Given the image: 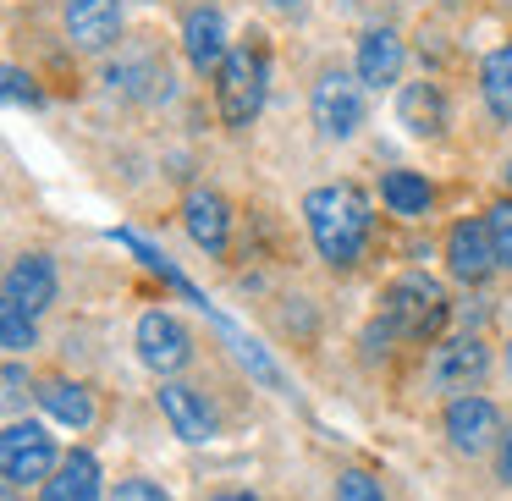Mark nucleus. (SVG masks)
<instances>
[{
    "mask_svg": "<svg viewBox=\"0 0 512 501\" xmlns=\"http://www.w3.org/2000/svg\"><path fill=\"white\" fill-rule=\"evenodd\" d=\"M446 270L457 281H485L496 270V243H490L485 221H457L446 232Z\"/></svg>",
    "mask_w": 512,
    "mask_h": 501,
    "instance_id": "obj_7",
    "label": "nucleus"
},
{
    "mask_svg": "<svg viewBox=\"0 0 512 501\" xmlns=\"http://www.w3.org/2000/svg\"><path fill=\"white\" fill-rule=\"evenodd\" d=\"M0 342L12 347V353L34 347V314H23L17 303H0Z\"/></svg>",
    "mask_w": 512,
    "mask_h": 501,
    "instance_id": "obj_21",
    "label": "nucleus"
},
{
    "mask_svg": "<svg viewBox=\"0 0 512 501\" xmlns=\"http://www.w3.org/2000/svg\"><path fill=\"white\" fill-rule=\"evenodd\" d=\"M485 369H490V347L479 342V336H457V342L435 347L430 375H435V386H446V391H468V386L485 380Z\"/></svg>",
    "mask_w": 512,
    "mask_h": 501,
    "instance_id": "obj_8",
    "label": "nucleus"
},
{
    "mask_svg": "<svg viewBox=\"0 0 512 501\" xmlns=\"http://www.w3.org/2000/svg\"><path fill=\"white\" fill-rule=\"evenodd\" d=\"M309 111H314V127L325 138H353L364 127V89L347 72H325L309 94Z\"/></svg>",
    "mask_w": 512,
    "mask_h": 501,
    "instance_id": "obj_4",
    "label": "nucleus"
},
{
    "mask_svg": "<svg viewBox=\"0 0 512 501\" xmlns=\"http://www.w3.org/2000/svg\"><path fill=\"white\" fill-rule=\"evenodd\" d=\"M182 45H188V61L199 72H221L226 67V23L215 6H204V12H188V23H182Z\"/></svg>",
    "mask_w": 512,
    "mask_h": 501,
    "instance_id": "obj_12",
    "label": "nucleus"
},
{
    "mask_svg": "<svg viewBox=\"0 0 512 501\" xmlns=\"http://www.w3.org/2000/svg\"><path fill=\"white\" fill-rule=\"evenodd\" d=\"M0 468H6L12 485L45 479L56 468V441L45 435V424H6V435H0Z\"/></svg>",
    "mask_w": 512,
    "mask_h": 501,
    "instance_id": "obj_5",
    "label": "nucleus"
},
{
    "mask_svg": "<svg viewBox=\"0 0 512 501\" xmlns=\"http://www.w3.org/2000/svg\"><path fill=\"white\" fill-rule=\"evenodd\" d=\"M336 501H386V496H380V485H375V479H369V474H358V468H353V474H342V479H336Z\"/></svg>",
    "mask_w": 512,
    "mask_h": 501,
    "instance_id": "obj_23",
    "label": "nucleus"
},
{
    "mask_svg": "<svg viewBox=\"0 0 512 501\" xmlns=\"http://www.w3.org/2000/svg\"><path fill=\"white\" fill-rule=\"evenodd\" d=\"M6 303H17L23 314H39L56 303V265L45 254H23L6 270Z\"/></svg>",
    "mask_w": 512,
    "mask_h": 501,
    "instance_id": "obj_10",
    "label": "nucleus"
},
{
    "mask_svg": "<svg viewBox=\"0 0 512 501\" xmlns=\"http://www.w3.org/2000/svg\"><path fill=\"white\" fill-rule=\"evenodd\" d=\"M507 182H512V160H507Z\"/></svg>",
    "mask_w": 512,
    "mask_h": 501,
    "instance_id": "obj_30",
    "label": "nucleus"
},
{
    "mask_svg": "<svg viewBox=\"0 0 512 501\" xmlns=\"http://www.w3.org/2000/svg\"><path fill=\"white\" fill-rule=\"evenodd\" d=\"M138 358H144L155 375H171V369L188 364V358H193V342H188V331H182L177 314L149 309L144 320H138Z\"/></svg>",
    "mask_w": 512,
    "mask_h": 501,
    "instance_id": "obj_6",
    "label": "nucleus"
},
{
    "mask_svg": "<svg viewBox=\"0 0 512 501\" xmlns=\"http://www.w3.org/2000/svg\"><path fill=\"white\" fill-rule=\"evenodd\" d=\"M276 6H303V0H276Z\"/></svg>",
    "mask_w": 512,
    "mask_h": 501,
    "instance_id": "obj_29",
    "label": "nucleus"
},
{
    "mask_svg": "<svg viewBox=\"0 0 512 501\" xmlns=\"http://www.w3.org/2000/svg\"><path fill=\"white\" fill-rule=\"evenodd\" d=\"M397 116L413 138H435L446 127V94L435 89V83H408L402 100H397Z\"/></svg>",
    "mask_w": 512,
    "mask_h": 501,
    "instance_id": "obj_15",
    "label": "nucleus"
},
{
    "mask_svg": "<svg viewBox=\"0 0 512 501\" xmlns=\"http://www.w3.org/2000/svg\"><path fill=\"white\" fill-rule=\"evenodd\" d=\"M23 386H28V380H23V369H6V397H23Z\"/></svg>",
    "mask_w": 512,
    "mask_h": 501,
    "instance_id": "obj_27",
    "label": "nucleus"
},
{
    "mask_svg": "<svg viewBox=\"0 0 512 501\" xmlns=\"http://www.w3.org/2000/svg\"><path fill=\"white\" fill-rule=\"evenodd\" d=\"M303 215H309V237L320 248V259L331 265H353L369 243V199L353 188V182H331V188H314L303 199Z\"/></svg>",
    "mask_w": 512,
    "mask_h": 501,
    "instance_id": "obj_1",
    "label": "nucleus"
},
{
    "mask_svg": "<svg viewBox=\"0 0 512 501\" xmlns=\"http://www.w3.org/2000/svg\"><path fill=\"white\" fill-rule=\"evenodd\" d=\"M402 72V39L391 28H375V34L358 39V83H397Z\"/></svg>",
    "mask_w": 512,
    "mask_h": 501,
    "instance_id": "obj_16",
    "label": "nucleus"
},
{
    "mask_svg": "<svg viewBox=\"0 0 512 501\" xmlns=\"http://www.w3.org/2000/svg\"><path fill=\"white\" fill-rule=\"evenodd\" d=\"M485 226H490V243H496V265H507V270H512V199L490 204Z\"/></svg>",
    "mask_w": 512,
    "mask_h": 501,
    "instance_id": "obj_22",
    "label": "nucleus"
},
{
    "mask_svg": "<svg viewBox=\"0 0 512 501\" xmlns=\"http://www.w3.org/2000/svg\"><path fill=\"white\" fill-rule=\"evenodd\" d=\"M6 100H17V105H39V89H34V78H28L23 67H6Z\"/></svg>",
    "mask_w": 512,
    "mask_h": 501,
    "instance_id": "obj_24",
    "label": "nucleus"
},
{
    "mask_svg": "<svg viewBox=\"0 0 512 501\" xmlns=\"http://www.w3.org/2000/svg\"><path fill=\"white\" fill-rule=\"evenodd\" d=\"M39 402H45V413L56 424H67V430H89L94 424V397L78 386V380H45Z\"/></svg>",
    "mask_w": 512,
    "mask_h": 501,
    "instance_id": "obj_18",
    "label": "nucleus"
},
{
    "mask_svg": "<svg viewBox=\"0 0 512 501\" xmlns=\"http://www.w3.org/2000/svg\"><path fill=\"white\" fill-rule=\"evenodd\" d=\"M265 83H270V61H265V45H237L232 56H226L221 67V83H215V94H221V122L226 127H248L259 116V105H265Z\"/></svg>",
    "mask_w": 512,
    "mask_h": 501,
    "instance_id": "obj_2",
    "label": "nucleus"
},
{
    "mask_svg": "<svg viewBox=\"0 0 512 501\" xmlns=\"http://www.w3.org/2000/svg\"><path fill=\"white\" fill-rule=\"evenodd\" d=\"M160 413H166L171 430H177L182 441H193V446L215 435V419H210V408H204V397L193 386H177V380L160 386Z\"/></svg>",
    "mask_w": 512,
    "mask_h": 501,
    "instance_id": "obj_13",
    "label": "nucleus"
},
{
    "mask_svg": "<svg viewBox=\"0 0 512 501\" xmlns=\"http://www.w3.org/2000/svg\"><path fill=\"white\" fill-rule=\"evenodd\" d=\"M446 435H452V446L457 452H485L490 441H496V435H507L501 430V413L490 408L485 397H457L452 408H446Z\"/></svg>",
    "mask_w": 512,
    "mask_h": 501,
    "instance_id": "obj_9",
    "label": "nucleus"
},
{
    "mask_svg": "<svg viewBox=\"0 0 512 501\" xmlns=\"http://www.w3.org/2000/svg\"><path fill=\"white\" fill-rule=\"evenodd\" d=\"M215 501H259V496H248V490H226V496H215Z\"/></svg>",
    "mask_w": 512,
    "mask_h": 501,
    "instance_id": "obj_28",
    "label": "nucleus"
},
{
    "mask_svg": "<svg viewBox=\"0 0 512 501\" xmlns=\"http://www.w3.org/2000/svg\"><path fill=\"white\" fill-rule=\"evenodd\" d=\"M380 199H386L397 215H424L435 204V193H430V182L413 177V171H391V177L380 182Z\"/></svg>",
    "mask_w": 512,
    "mask_h": 501,
    "instance_id": "obj_20",
    "label": "nucleus"
},
{
    "mask_svg": "<svg viewBox=\"0 0 512 501\" xmlns=\"http://www.w3.org/2000/svg\"><path fill=\"white\" fill-rule=\"evenodd\" d=\"M111 501H171L160 485H149V479H127V485H116Z\"/></svg>",
    "mask_w": 512,
    "mask_h": 501,
    "instance_id": "obj_25",
    "label": "nucleus"
},
{
    "mask_svg": "<svg viewBox=\"0 0 512 501\" xmlns=\"http://www.w3.org/2000/svg\"><path fill=\"white\" fill-rule=\"evenodd\" d=\"M496 468H501V479L512 485V430L501 435V452H496Z\"/></svg>",
    "mask_w": 512,
    "mask_h": 501,
    "instance_id": "obj_26",
    "label": "nucleus"
},
{
    "mask_svg": "<svg viewBox=\"0 0 512 501\" xmlns=\"http://www.w3.org/2000/svg\"><path fill=\"white\" fill-rule=\"evenodd\" d=\"M479 89H485V105L496 122H512V45L490 50L485 67H479Z\"/></svg>",
    "mask_w": 512,
    "mask_h": 501,
    "instance_id": "obj_19",
    "label": "nucleus"
},
{
    "mask_svg": "<svg viewBox=\"0 0 512 501\" xmlns=\"http://www.w3.org/2000/svg\"><path fill=\"white\" fill-rule=\"evenodd\" d=\"M188 237L204 248V254H226V237H232V215H226V199L221 193H188Z\"/></svg>",
    "mask_w": 512,
    "mask_h": 501,
    "instance_id": "obj_14",
    "label": "nucleus"
},
{
    "mask_svg": "<svg viewBox=\"0 0 512 501\" xmlns=\"http://www.w3.org/2000/svg\"><path fill=\"white\" fill-rule=\"evenodd\" d=\"M386 320L397 325V336H413V342H430L446 325V292L441 281L430 276H402L386 287Z\"/></svg>",
    "mask_w": 512,
    "mask_h": 501,
    "instance_id": "obj_3",
    "label": "nucleus"
},
{
    "mask_svg": "<svg viewBox=\"0 0 512 501\" xmlns=\"http://www.w3.org/2000/svg\"><path fill=\"white\" fill-rule=\"evenodd\" d=\"M507 369H512V353H507Z\"/></svg>",
    "mask_w": 512,
    "mask_h": 501,
    "instance_id": "obj_31",
    "label": "nucleus"
},
{
    "mask_svg": "<svg viewBox=\"0 0 512 501\" xmlns=\"http://www.w3.org/2000/svg\"><path fill=\"white\" fill-rule=\"evenodd\" d=\"M45 501H100V463L89 452L61 457L56 479H45Z\"/></svg>",
    "mask_w": 512,
    "mask_h": 501,
    "instance_id": "obj_17",
    "label": "nucleus"
},
{
    "mask_svg": "<svg viewBox=\"0 0 512 501\" xmlns=\"http://www.w3.org/2000/svg\"><path fill=\"white\" fill-rule=\"evenodd\" d=\"M122 28V6L116 0H67V34L83 50H105Z\"/></svg>",
    "mask_w": 512,
    "mask_h": 501,
    "instance_id": "obj_11",
    "label": "nucleus"
}]
</instances>
